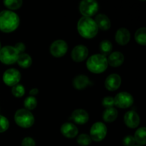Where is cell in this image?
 <instances>
[{
    "label": "cell",
    "mask_w": 146,
    "mask_h": 146,
    "mask_svg": "<svg viewBox=\"0 0 146 146\" xmlns=\"http://www.w3.org/2000/svg\"><path fill=\"white\" fill-rule=\"evenodd\" d=\"M20 19L15 12L4 10L0 12V30L3 32H12L18 28Z\"/></svg>",
    "instance_id": "obj_1"
},
{
    "label": "cell",
    "mask_w": 146,
    "mask_h": 146,
    "mask_svg": "<svg viewBox=\"0 0 146 146\" xmlns=\"http://www.w3.org/2000/svg\"><path fill=\"white\" fill-rule=\"evenodd\" d=\"M77 29L80 35L86 38H94L98 32V27L91 17H81L77 24Z\"/></svg>",
    "instance_id": "obj_2"
},
{
    "label": "cell",
    "mask_w": 146,
    "mask_h": 146,
    "mask_svg": "<svg viewBox=\"0 0 146 146\" xmlns=\"http://www.w3.org/2000/svg\"><path fill=\"white\" fill-rule=\"evenodd\" d=\"M108 61L106 56L101 54L91 56L86 61V66L88 71L94 74L104 72L108 68Z\"/></svg>",
    "instance_id": "obj_3"
},
{
    "label": "cell",
    "mask_w": 146,
    "mask_h": 146,
    "mask_svg": "<svg viewBox=\"0 0 146 146\" xmlns=\"http://www.w3.org/2000/svg\"><path fill=\"white\" fill-rule=\"evenodd\" d=\"M34 116L31 111L21 108L19 109L14 115L15 123L19 127L23 128H29L32 126L34 123Z\"/></svg>",
    "instance_id": "obj_4"
},
{
    "label": "cell",
    "mask_w": 146,
    "mask_h": 146,
    "mask_svg": "<svg viewBox=\"0 0 146 146\" xmlns=\"http://www.w3.org/2000/svg\"><path fill=\"white\" fill-rule=\"evenodd\" d=\"M19 54L14 46H5L0 50V61L7 65H11L17 62Z\"/></svg>",
    "instance_id": "obj_5"
},
{
    "label": "cell",
    "mask_w": 146,
    "mask_h": 146,
    "mask_svg": "<svg viewBox=\"0 0 146 146\" xmlns=\"http://www.w3.org/2000/svg\"><path fill=\"white\" fill-rule=\"evenodd\" d=\"M98 4L95 0H83L79 4V11L84 17H91L98 11Z\"/></svg>",
    "instance_id": "obj_6"
},
{
    "label": "cell",
    "mask_w": 146,
    "mask_h": 146,
    "mask_svg": "<svg viewBox=\"0 0 146 146\" xmlns=\"http://www.w3.org/2000/svg\"><path fill=\"white\" fill-rule=\"evenodd\" d=\"M107 135V127L104 123L96 122L91 128L90 137L92 141L100 142L105 138Z\"/></svg>",
    "instance_id": "obj_7"
},
{
    "label": "cell",
    "mask_w": 146,
    "mask_h": 146,
    "mask_svg": "<svg viewBox=\"0 0 146 146\" xmlns=\"http://www.w3.org/2000/svg\"><path fill=\"white\" fill-rule=\"evenodd\" d=\"M133 97L128 92L118 93L114 98L115 106L120 108H128L133 104Z\"/></svg>",
    "instance_id": "obj_8"
},
{
    "label": "cell",
    "mask_w": 146,
    "mask_h": 146,
    "mask_svg": "<svg viewBox=\"0 0 146 146\" xmlns=\"http://www.w3.org/2000/svg\"><path fill=\"white\" fill-rule=\"evenodd\" d=\"M68 51V44L62 39L54 41L50 46V52L51 55L56 58L62 57L66 54Z\"/></svg>",
    "instance_id": "obj_9"
},
{
    "label": "cell",
    "mask_w": 146,
    "mask_h": 146,
    "mask_svg": "<svg viewBox=\"0 0 146 146\" xmlns=\"http://www.w3.org/2000/svg\"><path fill=\"white\" fill-rule=\"evenodd\" d=\"M21 78V73L16 68H9L4 73L3 81L6 85L14 86L19 84Z\"/></svg>",
    "instance_id": "obj_10"
},
{
    "label": "cell",
    "mask_w": 146,
    "mask_h": 146,
    "mask_svg": "<svg viewBox=\"0 0 146 146\" xmlns=\"http://www.w3.org/2000/svg\"><path fill=\"white\" fill-rule=\"evenodd\" d=\"M88 50L86 46L79 44L73 48L71 51V58L75 62H81L88 57Z\"/></svg>",
    "instance_id": "obj_11"
},
{
    "label": "cell",
    "mask_w": 146,
    "mask_h": 146,
    "mask_svg": "<svg viewBox=\"0 0 146 146\" xmlns=\"http://www.w3.org/2000/svg\"><path fill=\"white\" fill-rule=\"evenodd\" d=\"M124 122L128 128H135L139 125L141 119L136 112L133 111H129L125 113L124 115Z\"/></svg>",
    "instance_id": "obj_12"
},
{
    "label": "cell",
    "mask_w": 146,
    "mask_h": 146,
    "mask_svg": "<svg viewBox=\"0 0 146 146\" xmlns=\"http://www.w3.org/2000/svg\"><path fill=\"white\" fill-rule=\"evenodd\" d=\"M121 84V78L118 74H112L108 76L105 81V87L110 91L118 89Z\"/></svg>",
    "instance_id": "obj_13"
},
{
    "label": "cell",
    "mask_w": 146,
    "mask_h": 146,
    "mask_svg": "<svg viewBox=\"0 0 146 146\" xmlns=\"http://www.w3.org/2000/svg\"><path fill=\"white\" fill-rule=\"evenodd\" d=\"M71 118L77 124L83 125V124L86 123L89 120V115L86 111L81 108L76 109L73 111L71 114Z\"/></svg>",
    "instance_id": "obj_14"
},
{
    "label": "cell",
    "mask_w": 146,
    "mask_h": 146,
    "mask_svg": "<svg viewBox=\"0 0 146 146\" xmlns=\"http://www.w3.org/2000/svg\"><path fill=\"white\" fill-rule=\"evenodd\" d=\"M61 133L67 138H74L77 136L78 129L72 123H65L61 127Z\"/></svg>",
    "instance_id": "obj_15"
},
{
    "label": "cell",
    "mask_w": 146,
    "mask_h": 146,
    "mask_svg": "<svg viewBox=\"0 0 146 146\" xmlns=\"http://www.w3.org/2000/svg\"><path fill=\"white\" fill-rule=\"evenodd\" d=\"M115 38L116 42L121 46L126 45L131 39V33L126 28H120L115 33Z\"/></svg>",
    "instance_id": "obj_16"
},
{
    "label": "cell",
    "mask_w": 146,
    "mask_h": 146,
    "mask_svg": "<svg viewBox=\"0 0 146 146\" xmlns=\"http://www.w3.org/2000/svg\"><path fill=\"white\" fill-rule=\"evenodd\" d=\"M73 86L77 90H82L91 84L89 78L85 75H78L73 80Z\"/></svg>",
    "instance_id": "obj_17"
},
{
    "label": "cell",
    "mask_w": 146,
    "mask_h": 146,
    "mask_svg": "<svg viewBox=\"0 0 146 146\" xmlns=\"http://www.w3.org/2000/svg\"><path fill=\"white\" fill-rule=\"evenodd\" d=\"M108 64L111 66L118 67L120 66L124 61V55L120 51H114L111 53L107 58Z\"/></svg>",
    "instance_id": "obj_18"
},
{
    "label": "cell",
    "mask_w": 146,
    "mask_h": 146,
    "mask_svg": "<svg viewBox=\"0 0 146 146\" xmlns=\"http://www.w3.org/2000/svg\"><path fill=\"white\" fill-rule=\"evenodd\" d=\"M94 21H95L98 29H100L104 30V31H106V30H108L111 28V21H110L109 18H108L106 15H105V14H98V15L96 17Z\"/></svg>",
    "instance_id": "obj_19"
},
{
    "label": "cell",
    "mask_w": 146,
    "mask_h": 146,
    "mask_svg": "<svg viewBox=\"0 0 146 146\" xmlns=\"http://www.w3.org/2000/svg\"><path fill=\"white\" fill-rule=\"evenodd\" d=\"M118 115V111L116 110V108H113V107L106 108L104 113H103V119H104V121H106V122H113V121L117 118Z\"/></svg>",
    "instance_id": "obj_20"
},
{
    "label": "cell",
    "mask_w": 146,
    "mask_h": 146,
    "mask_svg": "<svg viewBox=\"0 0 146 146\" xmlns=\"http://www.w3.org/2000/svg\"><path fill=\"white\" fill-rule=\"evenodd\" d=\"M17 62L21 68H27L31 66L32 64V58L28 54L23 53V54H19Z\"/></svg>",
    "instance_id": "obj_21"
},
{
    "label": "cell",
    "mask_w": 146,
    "mask_h": 146,
    "mask_svg": "<svg viewBox=\"0 0 146 146\" xmlns=\"http://www.w3.org/2000/svg\"><path fill=\"white\" fill-rule=\"evenodd\" d=\"M134 139L135 143H138V145H144L146 144V128L145 127H141L138 128L135 133L134 135Z\"/></svg>",
    "instance_id": "obj_22"
},
{
    "label": "cell",
    "mask_w": 146,
    "mask_h": 146,
    "mask_svg": "<svg viewBox=\"0 0 146 146\" xmlns=\"http://www.w3.org/2000/svg\"><path fill=\"white\" fill-rule=\"evenodd\" d=\"M135 39L137 43L142 46L146 44V28L141 27L136 31L135 34Z\"/></svg>",
    "instance_id": "obj_23"
},
{
    "label": "cell",
    "mask_w": 146,
    "mask_h": 146,
    "mask_svg": "<svg viewBox=\"0 0 146 146\" xmlns=\"http://www.w3.org/2000/svg\"><path fill=\"white\" fill-rule=\"evenodd\" d=\"M100 51L104 56H106L108 54H111V51L113 49V44L108 40H103L101 43H100Z\"/></svg>",
    "instance_id": "obj_24"
},
{
    "label": "cell",
    "mask_w": 146,
    "mask_h": 146,
    "mask_svg": "<svg viewBox=\"0 0 146 146\" xmlns=\"http://www.w3.org/2000/svg\"><path fill=\"white\" fill-rule=\"evenodd\" d=\"M37 103L38 102H37V100L35 97L29 96L24 100V108H25V109L28 110L29 111H31V110H34L36 107Z\"/></svg>",
    "instance_id": "obj_25"
},
{
    "label": "cell",
    "mask_w": 146,
    "mask_h": 146,
    "mask_svg": "<svg viewBox=\"0 0 146 146\" xmlns=\"http://www.w3.org/2000/svg\"><path fill=\"white\" fill-rule=\"evenodd\" d=\"M23 1L21 0H5L4 4L9 9H18L22 6Z\"/></svg>",
    "instance_id": "obj_26"
},
{
    "label": "cell",
    "mask_w": 146,
    "mask_h": 146,
    "mask_svg": "<svg viewBox=\"0 0 146 146\" xmlns=\"http://www.w3.org/2000/svg\"><path fill=\"white\" fill-rule=\"evenodd\" d=\"M11 93L14 95V96L17 97V98H21L25 94V88L21 84H18L12 86Z\"/></svg>",
    "instance_id": "obj_27"
},
{
    "label": "cell",
    "mask_w": 146,
    "mask_h": 146,
    "mask_svg": "<svg viewBox=\"0 0 146 146\" xmlns=\"http://www.w3.org/2000/svg\"><path fill=\"white\" fill-rule=\"evenodd\" d=\"M92 142L91 137L88 134H81L78 136L77 143L81 146H88Z\"/></svg>",
    "instance_id": "obj_28"
},
{
    "label": "cell",
    "mask_w": 146,
    "mask_h": 146,
    "mask_svg": "<svg viewBox=\"0 0 146 146\" xmlns=\"http://www.w3.org/2000/svg\"><path fill=\"white\" fill-rule=\"evenodd\" d=\"M9 127V122L6 117L0 115V133H4Z\"/></svg>",
    "instance_id": "obj_29"
},
{
    "label": "cell",
    "mask_w": 146,
    "mask_h": 146,
    "mask_svg": "<svg viewBox=\"0 0 146 146\" xmlns=\"http://www.w3.org/2000/svg\"><path fill=\"white\" fill-rule=\"evenodd\" d=\"M102 104L106 108H111L115 106V103H114V98L111 96H106L103 99Z\"/></svg>",
    "instance_id": "obj_30"
},
{
    "label": "cell",
    "mask_w": 146,
    "mask_h": 146,
    "mask_svg": "<svg viewBox=\"0 0 146 146\" xmlns=\"http://www.w3.org/2000/svg\"><path fill=\"white\" fill-rule=\"evenodd\" d=\"M135 141L134 139V137L131 135H126L123 139V144L125 146H133L135 145Z\"/></svg>",
    "instance_id": "obj_31"
},
{
    "label": "cell",
    "mask_w": 146,
    "mask_h": 146,
    "mask_svg": "<svg viewBox=\"0 0 146 146\" xmlns=\"http://www.w3.org/2000/svg\"><path fill=\"white\" fill-rule=\"evenodd\" d=\"M21 146H36L35 141L31 137H26L21 141Z\"/></svg>",
    "instance_id": "obj_32"
},
{
    "label": "cell",
    "mask_w": 146,
    "mask_h": 146,
    "mask_svg": "<svg viewBox=\"0 0 146 146\" xmlns=\"http://www.w3.org/2000/svg\"><path fill=\"white\" fill-rule=\"evenodd\" d=\"M14 47L15 48V49L17 50V51L18 52L19 54H23V53H24V51H25L26 50L25 44L22 42L17 43Z\"/></svg>",
    "instance_id": "obj_33"
},
{
    "label": "cell",
    "mask_w": 146,
    "mask_h": 146,
    "mask_svg": "<svg viewBox=\"0 0 146 146\" xmlns=\"http://www.w3.org/2000/svg\"><path fill=\"white\" fill-rule=\"evenodd\" d=\"M38 94V89H37V88H32V89L29 91V94L31 96H34L37 95Z\"/></svg>",
    "instance_id": "obj_34"
},
{
    "label": "cell",
    "mask_w": 146,
    "mask_h": 146,
    "mask_svg": "<svg viewBox=\"0 0 146 146\" xmlns=\"http://www.w3.org/2000/svg\"><path fill=\"white\" fill-rule=\"evenodd\" d=\"M1 42H0V50H1Z\"/></svg>",
    "instance_id": "obj_35"
},
{
    "label": "cell",
    "mask_w": 146,
    "mask_h": 146,
    "mask_svg": "<svg viewBox=\"0 0 146 146\" xmlns=\"http://www.w3.org/2000/svg\"><path fill=\"white\" fill-rule=\"evenodd\" d=\"M133 146H142V145H133Z\"/></svg>",
    "instance_id": "obj_36"
}]
</instances>
